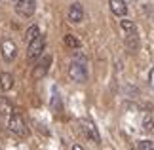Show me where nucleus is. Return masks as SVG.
I'll use <instances>...</instances> for the list:
<instances>
[{"instance_id":"obj_10","label":"nucleus","mask_w":154,"mask_h":150,"mask_svg":"<svg viewBox=\"0 0 154 150\" xmlns=\"http://www.w3.org/2000/svg\"><path fill=\"white\" fill-rule=\"evenodd\" d=\"M14 86H15L14 76L10 72H0V89H2V91H10Z\"/></svg>"},{"instance_id":"obj_18","label":"nucleus","mask_w":154,"mask_h":150,"mask_svg":"<svg viewBox=\"0 0 154 150\" xmlns=\"http://www.w3.org/2000/svg\"><path fill=\"white\" fill-rule=\"evenodd\" d=\"M72 150H84V148H82L80 145H74V146H72Z\"/></svg>"},{"instance_id":"obj_13","label":"nucleus","mask_w":154,"mask_h":150,"mask_svg":"<svg viewBox=\"0 0 154 150\" xmlns=\"http://www.w3.org/2000/svg\"><path fill=\"white\" fill-rule=\"evenodd\" d=\"M120 27H122V31L126 32V34H129V32H137V29H135V23L129 21V19L120 21Z\"/></svg>"},{"instance_id":"obj_1","label":"nucleus","mask_w":154,"mask_h":150,"mask_svg":"<svg viewBox=\"0 0 154 150\" xmlns=\"http://www.w3.org/2000/svg\"><path fill=\"white\" fill-rule=\"evenodd\" d=\"M8 129L14 135L21 137V139H25V137L29 135V129H27L25 120H23V116H21V114H17V112H11L10 116H8Z\"/></svg>"},{"instance_id":"obj_16","label":"nucleus","mask_w":154,"mask_h":150,"mask_svg":"<svg viewBox=\"0 0 154 150\" xmlns=\"http://www.w3.org/2000/svg\"><path fill=\"white\" fill-rule=\"evenodd\" d=\"M152 125H154V120L146 116V118H145V122H143V129H145V131H150V129H152Z\"/></svg>"},{"instance_id":"obj_2","label":"nucleus","mask_w":154,"mask_h":150,"mask_svg":"<svg viewBox=\"0 0 154 150\" xmlns=\"http://www.w3.org/2000/svg\"><path fill=\"white\" fill-rule=\"evenodd\" d=\"M44 46H46V40H44L42 34H38L36 38H32L31 42H29V47H27V59L29 61H34V59L42 57Z\"/></svg>"},{"instance_id":"obj_12","label":"nucleus","mask_w":154,"mask_h":150,"mask_svg":"<svg viewBox=\"0 0 154 150\" xmlns=\"http://www.w3.org/2000/svg\"><path fill=\"white\" fill-rule=\"evenodd\" d=\"M65 46L72 47V50H76V47H80V40L74 36V34H65Z\"/></svg>"},{"instance_id":"obj_7","label":"nucleus","mask_w":154,"mask_h":150,"mask_svg":"<svg viewBox=\"0 0 154 150\" xmlns=\"http://www.w3.org/2000/svg\"><path fill=\"white\" fill-rule=\"evenodd\" d=\"M50 65H51V55H44L36 63V67H34V70H32V78H34V80H40V78H44L46 74H48Z\"/></svg>"},{"instance_id":"obj_11","label":"nucleus","mask_w":154,"mask_h":150,"mask_svg":"<svg viewBox=\"0 0 154 150\" xmlns=\"http://www.w3.org/2000/svg\"><path fill=\"white\" fill-rule=\"evenodd\" d=\"M11 112H14L11 101L8 97H4V95H0V116H10Z\"/></svg>"},{"instance_id":"obj_4","label":"nucleus","mask_w":154,"mask_h":150,"mask_svg":"<svg viewBox=\"0 0 154 150\" xmlns=\"http://www.w3.org/2000/svg\"><path fill=\"white\" fill-rule=\"evenodd\" d=\"M80 127H82V131H84V135L88 137V139H91L93 142H95V145H99V142H101L99 131H97L95 124H93L91 120H88V118H82V120H80Z\"/></svg>"},{"instance_id":"obj_3","label":"nucleus","mask_w":154,"mask_h":150,"mask_svg":"<svg viewBox=\"0 0 154 150\" xmlns=\"http://www.w3.org/2000/svg\"><path fill=\"white\" fill-rule=\"evenodd\" d=\"M69 76L70 80L76 82V84H84L88 80V69L84 63H78V61H72L69 67Z\"/></svg>"},{"instance_id":"obj_14","label":"nucleus","mask_w":154,"mask_h":150,"mask_svg":"<svg viewBox=\"0 0 154 150\" xmlns=\"http://www.w3.org/2000/svg\"><path fill=\"white\" fill-rule=\"evenodd\" d=\"M40 34V31H38V27L36 25H32V27H29V31H27V34H25V42L29 44V42H31L32 38H36Z\"/></svg>"},{"instance_id":"obj_8","label":"nucleus","mask_w":154,"mask_h":150,"mask_svg":"<svg viewBox=\"0 0 154 150\" xmlns=\"http://www.w3.org/2000/svg\"><path fill=\"white\" fill-rule=\"evenodd\" d=\"M82 19H84V8H82L80 2H74L69 8V21L70 23H80Z\"/></svg>"},{"instance_id":"obj_6","label":"nucleus","mask_w":154,"mask_h":150,"mask_svg":"<svg viewBox=\"0 0 154 150\" xmlns=\"http://www.w3.org/2000/svg\"><path fill=\"white\" fill-rule=\"evenodd\" d=\"M0 50H2L4 61H8V63H11V61L15 59V55H17V46H15V42L10 40V38H4V40H2V44H0Z\"/></svg>"},{"instance_id":"obj_5","label":"nucleus","mask_w":154,"mask_h":150,"mask_svg":"<svg viewBox=\"0 0 154 150\" xmlns=\"http://www.w3.org/2000/svg\"><path fill=\"white\" fill-rule=\"evenodd\" d=\"M17 14H21L23 17H31L36 10V0H15L14 2Z\"/></svg>"},{"instance_id":"obj_9","label":"nucleus","mask_w":154,"mask_h":150,"mask_svg":"<svg viewBox=\"0 0 154 150\" xmlns=\"http://www.w3.org/2000/svg\"><path fill=\"white\" fill-rule=\"evenodd\" d=\"M109 6H110V11L118 17H124L128 14V6L124 0H109Z\"/></svg>"},{"instance_id":"obj_17","label":"nucleus","mask_w":154,"mask_h":150,"mask_svg":"<svg viewBox=\"0 0 154 150\" xmlns=\"http://www.w3.org/2000/svg\"><path fill=\"white\" fill-rule=\"evenodd\" d=\"M149 80H150V86H152V89H154V69L150 70V74H149Z\"/></svg>"},{"instance_id":"obj_15","label":"nucleus","mask_w":154,"mask_h":150,"mask_svg":"<svg viewBox=\"0 0 154 150\" xmlns=\"http://www.w3.org/2000/svg\"><path fill=\"white\" fill-rule=\"evenodd\" d=\"M137 146H139V150H154V142L145 139V141H139Z\"/></svg>"}]
</instances>
